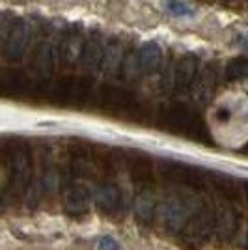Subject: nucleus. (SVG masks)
Listing matches in <instances>:
<instances>
[{
	"label": "nucleus",
	"mask_w": 248,
	"mask_h": 250,
	"mask_svg": "<svg viewBox=\"0 0 248 250\" xmlns=\"http://www.w3.org/2000/svg\"><path fill=\"white\" fill-rule=\"evenodd\" d=\"M198 73V63L194 56H183L177 62L176 69H174V84L177 90H186L190 84L194 83Z\"/></svg>",
	"instance_id": "423d86ee"
},
{
	"label": "nucleus",
	"mask_w": 248,
	"mask_h": 250,
	"mask_svg": "<svg viewBox=\"0 0 248 250\" xmlns=\"http://www.w3.org/2000/svg\"><path fill=\"white\" fill-rule=\"evenodd\" d=\"M161 127L179 135H190L198 138L204 133V124L196 114L186 110L185 106H168L161 114Z\"/></svg>",
	"instance_id": "f03ea898"
},
{
	"label": "nucleus",
	"mask_w": 248,
	"mask_h": 250,
	"mask_svg": "<svg viewBox=\"0 0 248 250\" xmlns=\"http://www.w3.org/2000/svg\"><path fill=\"white\" fill-rule=\"evenodd\" d=\"M103 45L97 42V40H88L84 42L83 47V54H81V62L86 65V67H97L101 63V58H103Z\"/></svg>",
	"instance_id": "1a4fd4ad"
},
{
	"label": "nucleus",
	"mask_w": 248,
	"mask_h": 250,
	"mask_svg": "<svg viewBox=\"0 0 248 250\" xmlns=\"http://www.w3.org/2000/svg\"><path fill=\"white\" fill-rule=\"evenodd\" d=\"M2 155H6V147L0 144V157H2Z\"/></svg>",
	"instance_id": "4468645a"
},
{
	"label": "nucleus",
	"mask_w": 248,
	"mask_h": 250,
	"mask_svg": "<svg viewBox=\"0 0 248 250\" xmlns=\"http://www.w3.org/2000/svg\"><path fill=\"white\" fill-rule=\"evenodd\" d=\"M226 73H227V77H229V79H233V81L247 79L248 77V58H245V56H237V58H233L231 62L227 63Z\"/></svg>",
	"instance_id": "9b49d317"
},
{
	"label": "nucleus",
	"mask_w": 248,
	"mask_h": 250,
	"mask_svg": "<svg viewBox=\"0 0 248 250\" xmlns=\"http://www.w3.org/2000/svg\"><path fill=\"white\" fill-rule=\"evenodd\" d=\"M131 172L136 181H149L153 176V170H151V163L144 159V157H138L131 163Z\"/></svg>",
	"instance_id": "9d476101"
},
{
	"label": "nucleus",
	"mask_w": 248,
	"mask_h": 250,
	"mask_svg": "<svg viewBox=\"0 0 248 250\" xmlns=\"http://www.w3.org/2000/svg\"><path fill=\"white\" fill-rule=\"evenodd\" d=\"M166 10L170 11L172 15H176V17H186V15L194 13L192 6L185 0H166Z\"/></svg>",
	"instance_id": "f8f14e48"
},
{
	"label": "nucleus",
	"mask_w": 248,
	"mask_h": 250,
	"mask_svg": "<svg viewBox=\"0 0 248 250\" xmlns=\"http://www.w3.org/2000/svg\"><path fill=\"white\" fill-rule=\"evenodd\" d=\"M30 79L22 69L17 67H0V97L17 99L28 94Z\"/></svg>",
	"instance_id": "20e7f679"
},
{
	"label": "nucleus",
	"mask_w": 248,
	"mask_h": 250,
	"mask_svg": "<svg viewBox=\"0 0 248 250\" xmlns=\"http://www.w3.org/2000/svg\"><path fill=\"white\" fill-rule=\"evenodd\" d=\"M95 103L104 110H112V112H129L136 104L131 92L110 84L99 88V92L95 94Z\"/></svg>",
	"instance_id": "7ed1b4c3"
},
{
	"label": "nucleus",
	"mask_w": 248,
	"mask_h": 250,
	"mask_svg": "<svg viewBox=\"0 0 248 250\" xmlns=\"http://www.w3.org/2000/svg\"><path fill=\"white\" fill-rule=\"evenodd\" d=\"M161 58H163V52H161V47L157 43H145L140 49V65L145 71L157 69L161 63Z\"/></svg>",
	"instance_id": "6e6552de"
},
{
	"label": "nucleus",
	"mask_w": 248,
	"mask_h": 250,
	"mask_svg": "<svg viewBox=\"0 0 248 250\" xmlns=\"http://www.w3.org/2000/svg\"><path fill=\"white\" fill-rule=\"evenodd\" d=\"M8 32H10V22L6 21V15L4 13H0V38L8 36Z\"/></svg>",
	"instance_id": "ddd939ff"
},
{
	"label": "nucleus",
	"mask_w": 248,
	"mask_h": 250,
	"mask_svg": "<svg viewBox=\"0 0 248 250\" xmlns=\"http://www.w3.org/2000/svg\"><path fill=\"white\" fill-rule=\"evenodd\" d=\"M84 40L79 34H69L65 36L58 47V56L60 60L65 63H75L81 62V54H83Z\"/></svg>",
	"instance_id": "0eeeda50"
},
{
	"label": "nucleus",
	"mask_w": 248,
	"mask_h": 250,
	"mask_svg": "<svg viewBox=\"0 0 248 250\" xmlns=\"http://www.w3.org/2000/svg\"><path fill=\"white\" fill-rule=\"evenodd\" d=\"M30 24L26 21H15L10 26V32H8V40H6V58L11 60V62H19L24 52L30 45Z\"/></svg>",
	"instance_id": "39448f33"
},
{
	"label": "nucleus",
	"mask_w": 248,
	"mask_h": 250,
	"mask_svg": "<svg viewBox=\"0 0 248 250\" xmlns=\"http://www.w3.org/2000/svg\"><path fill=\"white\" fill-rule=\"evenodd\" d=\"M92 90V81L86 77H63L52 83H43L38 86V94L58 104H73L88 97Z\"/></svg>",
	"instance_id": "f257e3e1"
}]
</instances>
